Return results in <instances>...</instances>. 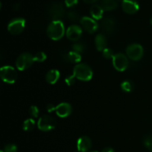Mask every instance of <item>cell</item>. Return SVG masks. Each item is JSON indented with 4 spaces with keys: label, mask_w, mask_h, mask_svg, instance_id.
Wrapping results in <instances>:
<instances>
[{
    "label": "cell",
    "mask_w": 152,
    "mask_h": 152,
    "mask_svg": "<svg viewBox=\"0 0 152 152\" xmlns=\"http://www.w3.org/2000/svg\"><path fill=\"white\" fill-rule=\"evenodd\" d=\"M65 26L61 20L52 21L47 28V34L50 39L57 41L65 35Z\"/></svg>",
    "instance_id": "cell-1"
},
{
    "label": "cell",
    "mask_w": 152,
    "mask_h": 152,
    "mask_svg": "<svg viewBox=\"0 0 152 152\" xmlns=\"http://www.w3.org/2000/svg\"><path fill=\"white\" fill-rule=\"evenodd\" d=\"M73 74L77 80L81 81H89L93 77L91 68L86 63H79L74 66Z\"/></svg>",
    "instance_id": "cell-2"
},
{
    "label": "cell",
    "mask_w": 152,
    "mask_h": 152,
    "mask_svg": "<svg viewBox=\"0 0 152 152\" xmlns=\"http://www.w3.org/2000/svg\"><path fill=\"white\" fill-rule=\"evenodd\" d=\"M0 77L3 82L8 84H13L16 81L18 74L16 70L10 65H5L1 68Z\"/></svg>",
    "instance_id": "cell-3"
},
{
    "label": "cell",
    "mask_w": 152,
    "mask_h": 152,
    "mask_svg": "<svg viewBox=\"0 0 152 152\" xmlns=\"http://www.w3.org/2000/svg\"><path fill=\"white\" fill-rule=\"evenodd\" d=\"M34 55L28 52L22 53L18 56L16 61V66L19 71H25L29 68L34 64Z\"/></svg>",
    "instance_id": "cell-4"
},
{
    "label": "cell",
    "mask_w": 152,
    "mask_h": 152,
    "mask_svg": "<svg viewBox=\"0 0 152 152\" xmlns=\"http://www.w3.org/2000/svg\"><path fill=\"white\" fill-rule=\"evenodd\" d=\"M56 122L53 117L49 115H43L39 117L37 122V126L40 131L50 132L56 128Z\"/></svg>",
    "instance_id": "cell-5"
},
{
    "label": "cell",
    "mask_w": 152,
    "mask_h": 152,
    "mask_svg": "<svg viewBox=\"0 0 152 152\" xmlns=\"http://www.w3.org/2000/svg\"><path fill=\"white\" fill-rule=\"evenodd\" d=\"M126 56L133 61H138L143 56V48L141 45L133 43L126 48Z\"/></svg>",
    "instance_id": "cell-6"
},
{
    "label": "cell",
    "mask_w": 152,
    "mask_h": 152,
    "mask_svg": "<svg viewBox=\"0 0 152 152\" xmlns=\"http://www.w3.org/2000/svg\"><path fill=\"white\" fill-rule=\"evenodd\" d=\"M113 66L117 71L123 72L128 68L129 59L128 56L123 53H116L112 59Z\"/></svg>",
    "instance_id": "cell-7"
},
{
    "label": "cell",
    "mask_w": 152,
    "mask_h": 152,
    "mask_svg": "<svg viewBox=\"0 0 152 152\" xmlns=\"http://www.w3.org/2000/svg\"><path fill=\"white\" fill-rule=\"evenodd\" d=\"M25 27V20L22 18H16L9 22L7 31L13 35H19L24 31Z\"/></svg>",
    "instance_id": "cell-8"
},
{
    "label": "cell",
    "mask_w": 152,
    "mask_h": 152,
    "mask_svg": "<svg viewBox=\"0 0 152 152\" xmlns=\"http://www.w3.org/2000/svg\"><path fill=\"white\" fill-rule=\"evenodd\" d=\"M80 23L82 27L85 31H87L89 34H94L98 30L99 25L93 18L88 16H83L80 19Z\"/></svg>",
    "instance_id": "cell-9"
},
{
    "label": "cell",
    "mask_w": 152,
    "mask_h": 152,
    "mask_svg": "<svg viewBox=\"0 0 152 152\" xmlns=\"http://www.w3.org/2000/svg\"><path fill=\"white\" fill-rule=\"evenodd\" d=\"M83 33V30L80 26L77 25H72L68 28L66 31V37L71 41H78Z\"/></svg>",
    "instance_id": "cell-10"
},
{
    "label": "cell",
    "mask_w": 152,
    "mask_h": 152,
    "mask_svg": "<svg viewBox=\"0 0 152 152\" xmlns=\"http://www.w3.org/2000/svg\"><path fill=\"white\" fill-rule=\"evenodd\" d=\"M122 8L128 14H134L139 10L140 6L136 0H123Z\"/></svg>",
    "instance_id": "cell-11"
},
{
    "label": "cell",
    "mask_w": 152,
    "mask_h": 152,
    "mask_svg": "<svg viewBox=\"0 0 152 152\" xmlns=\"http://www.w3.org/2000/svg\"><path fill=\"white\" fill-rule=\"evenodd\" d=\"M55 111L58 117L65 118L70 116L72 112V107L68 102H62L55 108Z\"/></svg>",
    "instance_id": "cell-12"
},
{
    "label": "cell",
    "mask_w": 152,
    "mask_h": 152,
    "mask_svg": "<svg viewBox=\"0 0 152 152\" xmlns=\"http://www.w3.org/2000/svg\"><path fill=\"white\" fill-rule=\"evenodd\" d=\"M49 15L55 20H60L64 16V8L61 4H53L49 7Z\"/></svg>",
    "instance_id": "cell-13"
},
{
    "label": "cell",
    "mask_w": 152,
    "mask_h": 152,
    "mask_svg": "<svg viewBox=\"0 0 152 152\" xmlns=\"http://www.w3.org/2000/svg\"><path fill=\"white\" fill-rule=\"evenodd\" d=\"M91 140L88 136H83L77 140V149L80 152H87L91 148Z\"/></svg>",
    "instance_id": "cell-14"
},
{
    "label": "cell",
    "mask_w": 152,
    "mask_h": 152,
    "mask_svg": "<svg viewBox=\"0 0 152 152\" xmlns=\"http://www.w3.org/2000/svg\"><path fill=\"white\" fill-rule=\"evenodd\" d=\"M101 28L105 34H112L116 28L115 21L113 18H105L102 21Z\"/></svg>",
    "instance_id": "cell-15"
},
{
    "label": "cell",
    "mask_w": 152,
    "mask_h": 152,
    "mask_svg": "<svg viewBox=\"0 0 152 152\" xmlns=\"http://www.w3.org/2000/svg\"><path fill=\"white\" fill-rule=\"evenodd\" d=\"M95 47L98 51H103L107 46L106 37L103 34H99L95 37Z\"/></svg>",
    "instance_id": "cell-16"
},
{
    "label": "cell",
    "mask_w": 152,
    "mask_h": 152,
    "mask_svg": "<svg viewBox=\"0 0 152 152\" xmlns=\"http://www.w3.org/2000/svg\"><path fill=\"white\" fill-rule=\"evenodd\" d=\"M60 77V73L56 69H51L48 71L45 75V80L49 84H55Z\"/></svg>",
    "instance_id": "cell-17"
},
{
    "label": "cell",
    "mask_w": 152,
    "mask_h": 152,
    "mask_svg": "<svg viewBox=\"0 0 152 152\" xmlns=\"http://www.w3.org/2000/svg\"><path fill=\"white\" fill-rule=\"evenodd\" d=\"M104 10L101 6L98 4H94L90 8V14L91 18H93L95 20H99L102 18L103 16Z\"/></svg>",
    "instance_id": "cell-18"
},
{
    "label": "cell",
    "mask_w": 152,
    "mask_h": 152,
    "mask_svg": "<svg viewBox=\"0 0 152 152\" xmlns=\"http://www.w3.org/2000/svg\"><path fill=\"white\" fill-rule=\"evenodd\" d=\"M64 58H65V60L71 62V63L79 64V62L81 61L82 56L80 53H77L75 51H71L65 54V56Z\"/></svg>",
    "instance_id": "cell-19"
},
{
    "label": "cell",
    "mask_w": 152,
    "mask_h": 152,
    "mask_svg": "<svg viewBox=\"0 0 152 152\" xmlns=\"http://www.w3.org/2000/svg\"><path fill=\"white\" fill-rule=\"evenodd\" d=\"M101 7L104 10L109 11L117 8V2L116 0H102Z\"/></svg>",
    "instance_id": "cell-20"
},
{
    "label": "cell",
    "mask_w": 152,
    "mask_h": 152,
    "mask_svg": "<svg viewBox=\"0 0 152 152\" xmlns=\"http://www.w3.org/2000/svg\"><path fill=\"white\" fill-rule=\"evenodd\" d=\"M36 126L35 120L33 118L27 119L24 121L23 125H22V129L25 132H31V131L34 130Z\"/></svg>",
    "instance_id": "cell-21"
},
{
    "label": "cell",
    "mask_w": 152,
    "mask_h": 152,
    "mask_svg": "<svg viewBox=\"0 0 152 152\" xmlns=\"http://www.w3.org/2000/svg\"><path fill=\"white\" fill-rule=\"evenodd\" d=\"M121 88L123 91L127 92V93H129V92L132 91L134 89V84L132 81L130 80H125L123 83H121Z\"/></svg>",
    "instance_id": "cell-22"
},
{
    "label": "cell",
    "mask_w": 152,
    "mask_h": 152,
    "mask_svg": "<svg viewBox=\"0 0 152 152\" xmlns=\"http://www.w3.org/2000/svg\"><path fill=\"white\" fill-rule=\"evenodd\" d=\"M73 50L74 51L77 52V53H81L85 51V49H86V46L84 44L81 42H76L73 45Z\"/></svg>",
    "instance_id": "cell-23"
},
{
    "label": "cell",
    "mask_w": 152,
    "mask_h": 152,
    "mask_svg": "<svg viewBox=\"0 0 152 152\" xmlns=\"http://www.w3.org/2000/svg\"><path fill=\"white\" fill-rule=\"evenodd\" d=\"M34 58L35 62H42L45 60L46 58H47V56H46V54L44 53V52L40 51V52H37L35 55H34Z\"/></svg>",
    "instance_id": "cell-24"
},
{
    "label": "cell",
    "mask_w": 152,
    "mask_h": 152,
    "mask_svg": "<svg viewBox=\"0 0 152 152\" xmlns=\"http://www.w3.org/2000/svg\"><path fill=\"white\" fill-rule=\"evenodd\" d=\"M114 55L115 54L114 53V51H113L111 49L108 48H106L102 51V56H103L104 58H105V59H113Z\"/></svg>",
    "instance_id": "cell-25"
},
{
    "label": "cell",
    "mask_w": 152,
    "mask_h": 152,
    "mask_svg": "<svg viewBox=\"0 0 152 152\" xmlns=\"http://www.w3.org/2000/svg\"><path fill=\"white\" fill-rule=\"evenodd\" d=\"M29 114L33 118H37L39 114V110L38 107L36 105H32L29 108Z\"/></svg>",
    "instance_id": "cell-26"
},
{
    "label": "cell",
    "mask_w": 152,
    "mask_h": 152,
    "mask_svg": "<svg viewBox=\"0 0 152 152\" xmlns=\"http://www.w3.org/2000/svg\"><path fill=\"white\" fill-rule=\"evenodd\" d=\"M18 150L17 146L15 144L8 143L4 147V152H16Z\"/></svg>",
    "instance_id": "cell-27"
},
{
    "label": "cell",
    "mask_w": 152,
    "mask_h": 152,
    "mask_svg": "<svg viewBox=\"0 0 152 152\" xmlns=\"http://www.w3.org/2000/svg\"><path fill=\"white\" fill-rule=\"evenodd\" d=\"M68 18L72 22H77V20L80 19V15L76 11L72 10V11H70L68 13Z\"/></svg>",
    "instance_id": "cell-28"
},
{
    "label": "cell",
    "mask_w": 152,
    "mask_h": 152,
    "mask_svg": "<svg viewBox=\"0 0 152 152\" xmlns=\"http://www.w3.org/2000/svg\"><path fill=\"white\" fill-rule=\"evenodd\" d=\"M144 145L149 151H152V136L149 135L144 139Z\"/></svg>",
    "instance_id": "cell-29"
},
{
    "label": "cell",
    "mask_w": 152,
    "mask_h": 152,
    "mask_svg": "<svg viewBox=\"0 0 152 152\" xmlns=\"http://www.w3.org/2000/svg\"><path fill=\"white\" fill-rule=\"evenodd\" d=\"M76 79L77 78H76L75 76H74V74H73V75H69L68 76V77H65V82L68 86H71L74 84V83H75L76 81Z\"/></svg>",
    "instance_id": "cell-30"
},
{
    "label": "cell",
    "mask_w": 152,
    "mask_h": 152,
    "mask_svg": "<svg viewBox=\"0 0 152 152\" xmlns=\"http://www.w3.org/2000/svg\"><path fill=\"white\" fill-rule=\"evenodd\" d=\"M65 4L68 7H74L78 4V0H65Z\"/></svg>",
    "instance_id": "cell-31"
},
{
    "label": "cell",
    "mask_w": 152,
    "mask_h": 152,
    "mask_svg": "<svg viewBox=\"0 0 152 152\" xmlns=\"http://www.w3.org/2000/svg\"><path fill=\"white\" fill-rule=\"evenodd\" d=\"M55 108H56V107H55L53 104H48V105H47V107H46V109H47V111H48V112H52V111H55Z\"/></svg>",
    "instance_id": "cell-32"
},
{
    "label": "cell",
    "mask_w": 152,
    "mask_h": 152,
    "mask_svg": "<svg viewBox=\"0 0 152 152\" xmlns=\"http://www.w3.org/2000/svg\"><path fill=\"white\" fill-rule=\"evenodd\" d=\"M102 152H114V150L111 147H106L102 150Z\"/></svg>",
    "instance_id": "cell-33"
},
{
    "label": "cell",
    "mask_w": 152,
    "mask_h": 152,
    "mask_svg": "<svg viewBox=\"0 0 152 152\" xmlns=\"http://www.w3.org/2000/svg\"><path fill=\"white\" fill-rule=\"evenodd\" d=\"M83 1L86 3H87V4H93V3L96 2L97 0H83Z\"/></svg>",
    "instance_id": "cell-34"
},
{
    "label": "cell",
    "mask_w": 152,
    "mask_h": 152,
    "mask_svg": "<svg viewBox=\"0 0 152 152\" xmlns=\"http://www.w3.org/2000/svg\"><path fill=\"white\" fill-rule=\"evenodd\" d=\"M150 22H151V25H152V16H151V19H150Z\"/></svg>",
    "instance_id": "cell-35"
},
{
    "label": "cell",
    "mask_w": 152,
    "mask_h": 152,
    "mask_svg": "<svg viewBox=\"0 0 152 152\" xmlns=\"http://www.w3.org/2000/svg\"><path fill=\"white\" fill-rule=\"evenodd\" d=\"M91 152H98V151H91Z\"/></svg>",
    "instance_id": "cell-36"
},
{
    "label": "cell",
    "mask_w": 152,
    "mask_h": 152,
    "mask_svg": "<svg viewBox=\"0 0 152 152\" xmlns=\"http://www.w3.org/2000/svg\"><path fill=\"white\" fill-rule=\"evenodd\" d=\"M0 152H4V151H1Z\"/></svg>",
    "instance_id": "cell-37"
}]
</instances>
